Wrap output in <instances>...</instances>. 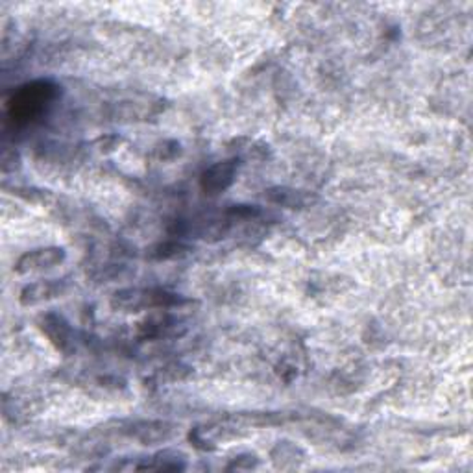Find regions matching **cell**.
Listing matches in <instances>:
<instances>
[{"label": "cell", "mask_w": 473, "mask_h": 473, "mask_svg": "<svg viewBox=\"0 0 473 473\" xmlns=\"http://www.w3.org/2000/svg\"><path fill=\"white\" fill-rule=\"evenodd\" d=\"M58 87L53 82L39 80L19 87L8 102V120L15 126L39 118L46 108L54 102Z\"/></svg>", "instance_id": "1"}, {"label": "cell", "mask_w": 473, "mask_h": 473, "mask_svg": "<svg viewBox=\"0 0 473 473\" xmlns=\"http://www.w3.org/2000/svg\"><path fill=\"white\" fill-rule=\"evenodd\" d=\"M185 304L178 294H170L165 290H143V289H124L115 292L111 306L118 311L137 313L143 309H172Z\"/></svg>", "instance_id": "2"}, {"label": "cell", "mask_w": 473, "mask_h": 473, "mask_svg": "<svg viewBox=\"0 0 473 473\" xmlns=\"http://www.w3.org/2000/svg\"><path fill=\"white\" fill-rule=\"evenodd\" d=\"M120 433L141 442L143 445H152V444H163V442L172 440L174 436H176L178 429L168 421L139 420V421H132L126 428H122Z\"/></svg>", "instance_id": "3"}, {"label": "cell", "mask_w": 473, "mask_h": 473, "mask_svg": "<svg viewBox=\"0 0 473 473\" xmlns=\"http://www.w3.org/2000/svg\"><path fill=\"white\" fill-rule=\"evenodd\" d=\"M67 257V252L63 248L58 246H48V248H37V250L24 254L17 265H15V273L24 276V273H36L43 270H51L54 266H60Z\"/></svg>", "instance_id": "4"}, {"label": "cell", "mask_w": 473, "mask_h": 473, "mask_svg": "<svg viewBox=\"0 0 473 473\" xmlns=\"http://www.w3.org/2000/svg\"><path fill=\"white\" fill-rule=\"evenodd\" d=\"M70 290V283L67 280H45L32 285H27L20 290L19 300L22 306L34 307L45 302L58 300Z\"/></svg>", "instance_id": "5"}, {"label": "cell", "mask_w": 473, "mask_h": 473, "mask_svg": "<svg viewBox=\"0 0 473 473\" xmlns=\"http://www.w3.org/2000/svg\"><path fill=\"white\" fill-rule=\"evenodd\" d=\"M237 170H239L237 159H226V161H220V163H215L213 167H209L202 174V180H200L204 192L215 196V194H220L226 189H230L235 182Z\"/></svg>", "instance_id": "6"}, {"label": "cell", "mask_w": 473, "mask_h": 473, "mask_svg": "<svg viewBox=\"0 0 473 473\" xmlns=\"http://www.w3.org/2000/svg\"><path fill=\"white\" fill-rule=\"evenodd\" d=\"M41 330L43 333L51 338V342L63 354H70L77 347V337L70 328V323L54 313H48L41 318Z\"/></svg>", "instance_id": "7"}, {"label": "cell", "mask_w": 473, "mask_h": 473, "mask_svg": "<svg viewBox=\"0 0 473 473\" xmlns=\"http://www.w3.org/2000/svg\"><path fill=\"white\" fill-rule=\"evenodd\" d=\"M266 198L272 204H278L289 209H302L313 206L318 198L307 191H296L289 187H273L266 192Z\"/></svg>", "instance_id": "8"}]
</instances>
